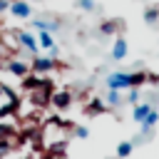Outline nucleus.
I'll return each mask as SVG.
<instances>
[{
    "label": "nucleus",
    "instance_id": "nucleus-6",
    "mask_svg": "<svg viewBox=\"0 0 159 159\" xmlns=\"http://www.w3.org/2000/svg\"><path fill=\"white\" fill-rule=\"evenodd\" d=\"M109 89H129V72H112L107 77Z\"/></svg>",
    "mask_w": 159,
    "mask_h": 159
},
{
    "label": "nucleus",
    "instance_id": "nucleus-8",
    "mask_svg": "<svg viewBox=\"0 0 159 159\" xmlns=\"http://www.w3.org/2000/svg\"><path fill=\"white\" fill-rule=\"evenodd\" d=\"M42 80H45V75H35V72H27V75L20 80V89H25V92H32V89H37V87L42 84Z\"/></svg>",
    "mask_w": 159,
    "mask_h": 159
},
{
    "label": "nucleus",
    "instance_id": "nucleus-23",
    "mask_svg": "<svg viewBox=\"0 0 159 159\" xmlns=\"http://www.w3.org/2000/svg\"><path fill=\"white\" fill-rule=\"evenodd\" d=\"M77 7H80V10H84V12H92L97 5H94V0H77Z\"/></svg>",
    "mask_w": 159,
    "mask_h": 159
},
{
    "label": "nucleus",
    "instance_id": "nucleus-25",
    "mask_svg": "<svg viewBox=\"0 0 159 159\" xmlns=\"http://www.w3.org/2000/svg\"><path fill=\"white\" fill-rule=\"evenodd\" d=\"M127 102H129V104H137V102H139V92H137V87H132V89H129Z\"/></svg>",
    "mask_w": 159,
    "mask_h": 159
},
{
    "label": "nucleus",
    "instance_id": "nucleus-18",
    "mask_svg": "<svg viewBox=\"0 0 159 159\" xmlns=\"http://www.w3.org/2000/svg\"><path fill=\"white\" fill-rule=\"evenodd\" d=\"M132 149H134L132 142H119V144H117V157H119V159H127V157L132 154Z\"/></svg>",
    "mask_w": 159,
    "mask_h": 159
},
{
    "label": "nucleus",
    "instance_id": "nucleus-24",
    "mask_svg": "<svg viewBox=\"0 0 159 159\" xmlns=\"http://www.w3.org/2000/svg\"><path fill=\"white\" fill-rule=\"evenodd\" d=\"M12 149V142H0V159H5Z\"/></svg>",
    "mask_w": 159,
    "mask_h": 159
},
{
    "label": "nucleus",
    "instance_id": "nucleus-1",
    "mask_svg": "<svg viewBox=\"0 0 159 159\" xmlns=\"http://www.w3.org/2000/svg\"><path fill=\"white\" fill-rule=\"evenodd\" d=\"M52 92H55V82H52L50 77H45V80H42V84H40L37 89H32V92H30V104H32V107H37V109H42L45 104H50Z\"/></svg>",
    "mask_w": 159,
    "mask_h": 159
},
{
    "label": "nucleus",
    "instance_id": "nucleus-21",
    "mask_svg": "<svg viewBox=\"0 0 159 159\" xmlns=\"http://www.w3.org/2000/svg\"><path fill=\"white\" fill-rule=\"evenodd\" d=\"M122 102V97H119V89H109V94H107V104L109 107H117Z\"/></svg>",
    "mask_w": 159,
    "mask_h": 159
},
{
    "label": "nucleus",
    "instance_id": "nucleus-15",
    "mask_svg": "<svg viewBox=\"0 0 159 159\" xmlns=\"http://www.w3.org/2000/svg\"><path fill=\"white\" fill-rule=\"evenodd\" d=\"M147 82V72H129V89L132 87H142Z\"/></svg>",
    "mask_w": 159,
    "mask_h": 159
},
{
    "label": "nucleus",
    "instance_id": "nucleus-28",
    "mask_svg": "<svg viewBox=\"0 0 159 159\" xmlns=\"http://www.w3.org/2000/svg\"><path fill=\"white\" fill-rule=\"evenodd\" d=\"M42 159H65V157H60V154H50V152H47Z\"/></svg>",
    "mask_w": 159,
    "mask_h": 159
},
{
    "label": "nucleus",
    "instance_id": "nucleus-12",
    "mask_svg": "<svg viewBox=\"0 0 159 159\" xmlns=\"http://www.w3.org/2000/svg\"><path fill=\"white\" fill-rule=\"evenodd\" d=\"M32 27L40 32V30H45V32H55V30H60V20H55V22H47V20H32Z\"/></svg>",
    "mask_w": 159,
    "mask_h": 159
},
{
    "label": "nucleus",
    "instance_id": "nucleus-20",
    "mask_svg": "<svg viewBox=\"0 0 159 159\" xmlns=\"http://www.w3.org/2000/svg\"><path fill=\"white\" fill-rule=\"evenodd\" d=\"M144 20H147L149 25H154V22L159 20V7H147V10H144Z\"/></svg>",
    "mask_w": 159,
    "mask_h": 159
},
{
    "label": "nucleus",
    "instance_id": "nucleus-2",
    "mask_svg": "<svg viewBox=\"0 0 159 159\" xmlns=\"http://www.w3.org/2000/svg\"><path fill=\"white\" fill-rule=\"evenodd\" d=\"M52 70H57V60L50 55H37L30 62V72H35V75H50Z\"/></svg>",
    "mask_w": 159,
    "mask_h": 159
},
{
    "label": "nucleus",
    "instance_id": "nucleus-19",
    "mask_svg": "<svg viewBox=\"0 0 159 159\" xmlns=\"http://www.w3.org/2000/svg\"><path fill=\"white\" fill-rule=\"evenodd\" d=\"M65 149H67V142H65V139L50 144V154H60V157H65Z\"/></svg>",
    "mask_w": 159,
    "mask_h": 159
},
{
    "label": "nucleus",
    "instance_id": "nucleus-22",
    "mask_svg": "<svg viewBox=\"0 0 159 159\" xmlns=\"http://www.w3.org/2000/svg\"><path fill=\"white\" fill-rule=\"evenodd\" d=\"M17 109L10 104V102H5V104H0V119H5V117H10V114H15Z\"/></svg>",
    "mask_w": 159,
    "mask_h": 159
},
{
    "label": "nucleus",
    "instance_id": "nucleus-17",
    "mask_svg": "<svg viewBox=\"0 0 159 159\" xmlns=\"http://www.w3.org/2000/svg\"><path fill=\"white\" fill-rule=\"evenodd\" d=\"M157 122H159V112H157V109H152V112L147 114V119L142 122V129H144V132H149V129H152Z\"/></svg>",
    "mask_w": 159,
    "mask_h": 159
},
{
    "label": "nucleus",
    "instance_id": "nucleus-5",
    "mask_svg": "<svg viewBox=\"0 0 159 159\" xmlns=\"http://www.w3.org/2000/svg\"><path fill=\"white\" fill-rule=\"evenodd\" d=\"M5 70L12 75V77H17V80H22L27 72H30V65L25 62V60H7L5 62Z\"/></svg>",
    "mask_w": 159,
    "mask_h": 159
},
{
    "label": "nucleus",
    "instance_id": "nucleus-10",
    "mask_svg": "<svg viewBox=\"0 0 159 159\" xmlns=\"http://www.w3.org/2000/svg\"><path fill=\"white\" fill-rule=\"evenodd\" d=\"M149 112H152V107H149V102H142V104L137 102V104H134V112H132V119L142 124V122L147 119V114H149Z\"/></svg>",
    "mask_w": 159,
    "mask_h": 159
},
{
    "label": "nucleus",
    "instance_id": "nucleus-26",
    "mask_svg": "<svg viewBox=\"0 0 159 159\" xmlns=\"http://www.w3.org/2000/svg\"><path fill=\"white\" fill-rule=\"evenodd\" d=\"M75 134H77L80 139H87V137H89V129H87V127H75Z\"/></svg>",
    "mask_w": 159,
    "mask_h": 159
},
{
    "label": "nucleus",
    "instance_id": "nucleus-3",
    "mask_svg": "<svg viewBox=\"0 0 159 159\" xmlns=\"http://www.w3.org/2000/svg\"><path fill=\"white\" fill-rule=\"evenodd\" d=\"M15 37H17V47H22V50H27V52L37 55L40 45H37V37H35L32 32H27V30H17V32H15Z\"/></svg>",
    "mask_w": 159,
    "mask_h": 159
},
{
    "label": "nucleus",
    "instance_id": "nucleus-13",
    "mask_svg": "<svg viewBox=\"0 0 159 159\" xmlns=\"http://www.w3.org/2000/svg\"><path fill=\"white\" fill-rule=\"evenodd\" d=\"M119 27H122L119 20H104V22L99 25V32H102V35H114V32H119Z\"/></svg>",
    "mask_w": 159,
    "mask_h": 159
},
{
    "label": "nucleus",
    "instance_id": "nucleus-14",
    "mask_svg": "<svg viewBox=\"0 0 159 159\" xmlns=\"http://www.w3.org/2000/svg\"><path fill=\"white\" fill-rule=\"evenodd\" d=\"M37 45H40L42 50H50V47H55V37H52V32H45V30H40V35H37Z\"/></svg>",
    "mask_w": 159,
    "mask_h": 159
},
{
    "label": "nucleus",
    "instance_id": "nucleus-4",
    "mask_svg": "<svg viewBox=\"0 0 159 159\" xmlns=\"http://www.w3.org/2000/svg\"><path fill=\"white\" fill-rule=\"evenodd\" d=\"M15 20H27L32 15V5L27 0H10V10H7Z\"/></svg>",
    "mask_w": 159,
    "mask_h": 159
},
{
    "label": "nucleus",
    "instance_id": "nucleus-11",
    "mask_svg": "<svg viewBox=\"0 0 159 159\" xmlns=\"http://www.w3.org/2000/svg\"><path fill=\"white\" fill-rule=\"evenodd\" d=\"M15 137H17L15 124H5V122H0V142H12Z\"/></svg>",
    "mask_w": 159,
    "mask_h": 159
},
{
    "label": "nucleus",
    "instance_id": "nucleus-9",
    "mask_svg": "<svg viewBox=\"0 0 159 159\" xmlns=\"http://www.w3.org/2000/svg\"><path fill=\"white\" fill-rule=\"evenodd\" d=\"M124 57H127V40L119 35L112 45V60H124Z\"/></svg>",
    "mask_w": 159,
    "mask_h": 159
},
{
    "label": "nucleus",
    "instance_id": "nucleus-27",
    "mask_svg": "<svg viewBox=\"0 0 159 159\" xmlns=\"http://www.w3.org/2000/svg\"><path fill=\"white\" fill-rule=\"evenodd\" d=\"M10 10V0H0V15Z\"/></svg>",
    "mask_w": 159,
    "mask_h": 159
},
{
    "label": "nucleus",
    "instance_id": "nucleus-7",
    "mask_svg": "<svg viewBox=\"0 0 159 159\" xmlns=\"http://www.w3.org/2000/svg\"><path fill=\"white\" fill-rule=\"evenodd\" d=\"M50 104H52L57 112H65V109L72 104V94H70L67 89H62V92H52V99H50Z\"/></svg>",
    "mask_w": 159,
    "mask_h": 159
},
{
    "label": "nucleus",
    "instance_id": "nucleus-30",
    "mask_svg": "<svg viewBox=\"0 0 159 159\" xmlns=\"http://www.w3.org/2000/svg\"><path fill=\"white\" fill-rule=\"evenodd\" d=\"M27 2H30V0H27Z\"/></svg>",
    "mask_w": 159,
    "mask_h": 159
},
{
    "label": "nucleus",
    "instance_id": "nucleus-29",
    "mask_svg": "<svg viewBox=\"0 0 159 159\" xmlns=\"http://www.w3.org/2000/svg\"><path fill=\"white\" fill-rule=\"evenodd\" d=\"M22 159H35V157H22Z\"/></svg>",
    "mask_w": 159,
    "mask_h": 159
},
{
    "label": "nucleus",
    "instance_id": "nucleus-16",
    "mask_svg": "<svg viewBox=\"0 0 159 159\" xmlns=\"http://www.w3.org/2000/svg\"><path fill=\"white\" fill-rule=\"evenodd\" d=\"M107 107H104V102L99 99V97H94V99H89V104H87V112L89 114H102Z\"/></svg>",
    "mask_w": 159,
    "mask_h": 159
}]
</instances>
